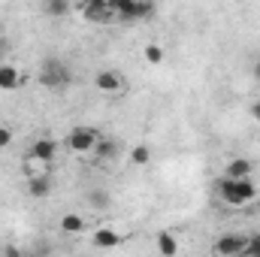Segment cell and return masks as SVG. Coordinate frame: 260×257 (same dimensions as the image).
I'll list each match as a JSON object with an SVG mask.
<instances>
[{
	"instance_id": "ac0fdd59",
	"label": "cell",
	"mask_w": 260,
	"mask_h": 257,
	"mask_svg": "<svg viewBox=\"0 0 260 257\" xmlns=\"http://www.w3.org/2000/svg\"><path fill=\"white\" fill-rule=\"evenodd\" d=\"M145 61H148V64H160V61H164V49H160L157 43H148V46H145Z\"/></svg>"
},
{
	"instance_id": "52a82bcc",
	"label": "cell",
	"mask_w": 260,
	"mask_h": 257,
	"mask_svg": "<svg viewBox=\"0 0 260 257\" xmlns=\"http://www.w3.org/2000/svg\"><path fill=\"white\" fill-rule=\"evenodd\" d=\"M94 85H97V91H103V94H118V91H124V79H121L118 70H100V73L94 76Z\"/></svg>"
},
{
	"instance_id": "7a4b0ae2",
	"label": "cell",
	"mask_w": 260,
	"mask_h": 257,
	"mask_svg": "<svg viewBox=\"0 0 260 257\" xmlns=\"http://www.w3.org/2000/svg\"><path fill=\"white\" fill-rule=\"evenodd\" d=\"M218 194L230 203V206H242V203H251L257 197V185L251 179H221L218 182Z\"/></svg>"
},
{
	"instance_id": "603a6c76",
	"label": "cell",
	"mask_w": 260,
	"mask_h": 257,
	"mask_svg": "<svg viewBox=\"0 0 260 257\" xmlns=\"http://www.w3.org/2000/svg\"><path fill=\"white\" fill-rule=\"evenodd\" d=\"M251 118H254V121L260 124V100L254 103V106H251Z\"/></svg>"
},
{
	"instance_id": "8992f818",
	"label": "cell",
	"mask_w": 260,
	"mask_h": 257,
	"mask_svg": "<svg viewBox=\"0 0 260 257\" xmlns=\"http://www.w3.org/2000/svg\"><path fill=\"white\" fill-rule=\"evenodd\" d=\"M245 245H248V236H242V233H224L215 242V254L218 257H239V254H245Z\"/></svg>"
},
{
	"instance_id": "7c38bea8",
	"label": "cell",
	"mask_w": 260,
	"mask_h": 257,
	"mask_svg": "<svg viewBox=\"0 0 260 257\" xmlns=\"http://www.w3.org/2000/svg\"><path fill=\"white\" fill-rule=\"evenodd\" d=\"M124 239H121V233H115V230H109V227H100L97 233H94V245L97 248H118Z\"/></svg>"
},
{
	"instance_id": "9c48e42d",
	"label": "cell",
	"mask_w": 260,
	"mask_h": 257,
	"mask_svg": "<svg viewBox=\"0 0 260 257\" xmlns=\"http://www.w3.org/2000/svg\"><path fill=\"white\" fill-rule=\"evenodd\" d=\"M21 82H24V76H21V70H18V67L0 64V91H15Z\"/></svg>"
},
{
	"instance_id": "d6986e66",
	"label": "cell",
	"mask_w": 260,
	"mask_h": 257,
	"mask_svg": "<svg viewBox=\"0 0 260 257\" xmlns=\"http://www.w3.org/2000/svg\"><path fill=\"white\" fill-rule=\"evenodd\" d=\"M88 203H91L94 209H106V206H109V197H106V191H91L88 194Z\"/></svg>"
},
{
	"instance_id": "3957f363",
	"label": "cell",
	"mask_w": 260,
	"mask_h": 257,
	"mask_svg": "<svg viewBox=\"0 0 260 257\" xmlns=\"http://www.w3.org/2000/svg\"><path fill=\"white\" fill-rule=\"evenodd\" d=\"M70 79H73V73H70V67H67L61 58H46L43 67H40V85H46L49 91L67 88Z\"/></svg>"
},
{
	"instance_id": "9a60e30c",
	"label": "cell",
	"mask_w": 260,
	"mask_h": 257,
	"mask_svg": "<svg viewBox=\"0 0 260 257\" xmlns=\"http://www.w3.org/2000/svg\"><path fill=\"white\" fill-rule=\"evenodd\" d=\"M43 9H46V15H52V18H64L73 6H70L67 0H46V3H43Z\"/></svg>"
},
{
	"instance_id": "4fadbf2b",
	"label": "cell",
	"mask_w": 260,
	"mask_h": 257,
	"mask_svg": "<svg viewBox=\"0 0 260 257\" xmlns=\"http://www.w3.org/2000/svg\"><path fill=\"white\" fill-rule=\"evenodd\" d=\"M27 194H30V197H40V200L49 197V194H52V179L43 176V173L34 176V179H27Z\"/></svg>"
},
{
	"instance_id": "44dd1931",
	"label": "cell",
	"mask_w": 260,
	"mask_h": 257,
	"mask_svg": "<svg viewBox=\"0 0 260 257\" xmlns=\"http://www.w3.org/2000/svg\"><path fill=\"white\" fill-rule=\"evenodd\" d=\"M9 142H12V130L0 124V148H3V145H9Z\"/></svg>"
},
{
	"instance_id": "e0dca14e",
	"label": "cell",
	"mask_w": 260,
	"mask_h": 257,
	"mask_svg": "<svg viewBox=\"0 0 260 257\" xmlns=\"http://www.w3.org/2000/svg\"><path fill=\"white\" fill-rule=\"evenodd\" d=\"M115 151H118V145H115L112 139H100V142L94 145V154H97L100 160H109V157H115Z\"/></svg>"
},
{
	"instance_id": "6da1fadb",
	"label": "cell",
	"mask_w": 260,
	"mask_h": 257,
	"mask_svg": "<svg viewBox=\"0 0 260 257\" xmlns=\"http://www.w3.org/2000/svg\"><path fill=\"white\" fill-rule=\"evenodd\" d=\"M109 6H112L115 18L124 21V24L148 21V18H154V12H157L154 3H145V0H109Z\"/></svg>"
},
{
	"instance_id": "ba28073f",
	"label": "cell",
	"mask_w": 260,
	"mask_h": 257,
	"mask_svg": "<svg viewBox=\"0 0 260 257\" xmlns=\"http://www.w3.org/2000/svg\"><path fill=\"white\" fill-rule=\"evenodd\" d=\"M55 154H58V142H55V139H49V136L37 139V142H34V148H30V157H34L37 164H52V160H55Z\"/></svg>"
},
{
	"instance_id": "8fae6325",
	"label": "cell",
	"mask_w": 260,
	"mask_h": 257,
	"mask_svg": "<svg viewBox=\"0 0 260 257\" xmlns=\"http://www.w3.org/2000/svg\"><path fill=\"white\" fill-rule=\"evenodd\" d=\"M154 242H157V251H160V257H176V254H179V239H176V233L160 230V233L154 236Z\"/></svg>"
},
{
	"instance_id": "277c9868",
	"label": "cell",
	"mask_w": 260,
	"mask_h": 257,
	"mask_svg": "<svg viewBox=\"0 0 260 257\" xmlns=\"http://www.w3.org/2000/svg\"><path fill=\"white\" fill-rule=\"evenodd\" d=\"M97 142H100V136H97L91 127H73L70 130V136H67V148L76 151V154H88V151H94Z\"/></svg>"
},
{
	"instance_id": "30bf717a",
	"label": "cell",
	"mask_w": 260,
	"mask_h": 257,
	"mask_svg": "<svg viewBox=\"0 0 260 257\" xmlns=\"http://www.w3.org/2000/svg\"><path fill=\"white\" fill-rule=\"evenodd\" d=\"M251 160H245V157H233L227 167H224V179H251Z\"/></svg>"
},
{
	"instance_id": "ffe728a7",
	"label": "cell",
	"mask_w": 260,
	"mask_h": 257,
	"mask_svg": "<svg viewBox=\"0 0 260 257\" xmlns=\"http://www.w3.org/2000/svg\"><path fill=\"white\" fill-rule=\"evenodd\" d=\"M245 257H260V233L248 236V245H245Z\"/></svg>"
},
{
	"instance_id": "5bb4252c",
	"label": "cell",
	"mask_w": 260,
	"mask_h": 257,
	"mask_svg": "<svg viewBox=\"0 0 260 257\" xmlns=\"http://www.w3.org/2000/svg\"><path fill=\"white\" fill-rule=\"evenodd\" d=\"M61 230L70 233V236L82 233V230H85V218H82V215H76V212H67L64 218H61Z\"/></svg>"
},
{
	"instance_id": "5b68a950",
	"label": "cell",
	"mask_w": 260,
	"mask_h": 257,
	"mask_svg": "<svg viewBox=\"0 0 260 257\" xmlns=\"http://www.w3.org/2000/svg\"><path fill=\"white\" fill-rule=\"evenodd\" d=\"M79 12H82V18H88L94 24H106V21L115 18L109 0H85V3H79Z\"/></svg>"
},
{
	"instance_id": "cb8c5ba5",
	"label": "cell",
	"mask_w": 260,
	"mask_h": 257,
	"mask_svg": "<svg viewBox=\"0 0 260 257\" xmlns=\"http://www.w3.org/2000/svg\"><path fill=\"white\" fill-rule=\"evenodd\" d=\"M251 73H254V79L260 82V55H257V61H254V70H251Z\"/></svg>"
},
{
	"instance_id": "d4e9b609",
	"label": "cell",
	"mask_w": 260,
	"mask_h": 257,
	"mask_svg": "<svg viewBox=\"0 0 260 257\" xmlns=\"http://www.w3.org/2000/svg\"><path fill=\"white\" fill-rule=\"evenodd\" d=\"M6 49H9V43H6V40H3V37H0V55H3V52H6Z\"/></svg>"
},
{
	"instance_id": "7402d4cb",
	"label": "cell",
	"mask_w": 260,
	"mask_h": 257,
	"mask_svg": "<svg viewBox=\"0 0 260 257\" xmlns=\"http://www.w3.org/2000/svg\"><path fill=\"white\" fill-rule=\"evenodd\" d=\"M3 257H24V254H21L15 245H6V248H3Z\"/></svg>"
},
{
	"instance_id": "2e32d148",
	"label": "cell",
	"mask_w": 260,
	"mask_h": 257,
	"mask_svg": "<svg viewBox=\"0 0 260 257\" xmlns=\"http://www.w3.org/2000/svg\"><path fill=\"white\" fill-rule=\"evenodd\" d=\"M130 164H133V167H148V164H151V148H148V145H133Z\"/></svg>"
}]
</instances>
